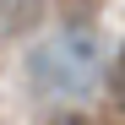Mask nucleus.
Returning a JSON list of instances; mask_svg holds the SVG:
<instances>
[{"mask_svg": "<svg viewBox=\"0 0 125 125\" xmlns=\"http://www.w3.org/2000/svg\"><path fill=\"white\" fill-rule=\"evenodd\" d=\"M109 93H114V103L125 109V49H120V60H114V71H109Z\"/></svg>", "mask_w": 125, "mask_h": 125, "instance_id": "4", "label": "nucleus"}, {"mask_svg": "<svg viewBox=\"0 0 125 125\" xmlns=\"http://www.w3.org/2000/svg\"><path fill=\"white\" fill-rule=\"evenodd\" d=\"M27 71L44 98H82V93H93V82L103 71V44L93 27H65L33 49Z\"/></svg>", "mask_w": 125, "mask_h": 125, "instance_id": "1", "label": "nucleus"}, {"mask_svg": "<svg viewBox=\"0 0 125 125\" xmlns=\"http://www.w3.org/2000/svg\"><path fill=\"white\" fill-rule=\"evenodd\" d=\"M49 125H87V120H82V114H65V120H49Z\"/></svg>", "mask_w": 125, "mask_h": 125, "instance_id": "5", "label": "nucleus"}, {"mask_svg": "<svg viewBox=\"0 0 125 125\" xmlns=\"http://www.w3.org/2000/svg\"><path fill=\"white\" fill-rule=\"evenodd\" d=\"M44 16V0H0V33H33Z\"/></svg>", "mask_w": 125, "mask_h": 125, "instance_id": "2", "label": "nucleus"}, {"mask_svg": "<svg viewBox=\"0 0 125 125\" xmlns=\"http://www.w3.org/2000/svg\"><path fill=\"white\" fill-rule=\"evenodd\" d=\"M103 0H60V11H65V27H93Z\"/></svg>", "mask_w": 125, "mask_h": 125, "instance_id": "3", "label": "nucleus"}]
</instances>
